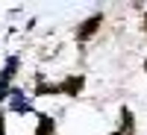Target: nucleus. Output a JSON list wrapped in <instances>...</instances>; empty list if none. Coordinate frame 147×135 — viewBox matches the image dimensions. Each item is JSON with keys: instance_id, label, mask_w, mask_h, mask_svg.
<instances>
[{"instance_id": "7ed1b4c3", "label": "nucleus", "mask_w": 147, "mask_h": 135, "mask_svg": "<svg viewBox=\"0 0 147 135\" xmlns=\"http://www.w3.org/2000/svg\"><path fill=\"white\" fill-rule=\"evenodd\" d=\"M82 77H77V73H74V77H68L65 82H59V91H62V94H68V97H77L80 91H82Z\"/></svg>"}, {"instance_id": "6e6552de", "label": "nucleus", "mask_w": 147, "mask_h": 135, "mask_svg": "<svg viewBox=\"0 0 147 135\" xmlns=\"http://www.w3.org/2000/svg\"><path fill=\"white\" fill-rule=\"evenodd\" d=\"M144 30H147V15H144Z\"/></svg>"}, {"instance_id": "f03ea898", "label": "nucleus", "mask_w": 147, "mask_h": 135, "mask_svg": "<svg viewBox=\"0 0 147 135\" xmlns=\"http://www.w3.org/2000/svg\"><path fill=\"white\" fill-rule=\"evenodd\" d=\"M15 71H18V59L12 56L6 62V68H3V73H0V100H6V94H12L9 91V82H12V77H15Z\"/></svg>"}, {"instance_id": "39448f33", "label": "nucleus", "mask_w": 147, "mask_h": 135, "mask_svg": "<svg viewBox=\"0 0 147 135\" xmlns=\"http://www.w3.org/2000/svg\"><path fill=\"white\" fill-rule=\"evenodd\" d=\"M118 132L121 135H132V132H136V120H132V112L127 106L121 109V126H118Z\"/></svg>"}, {"instance_id": "20e7f679", "label": "nucleus", "mask_w": 147, "mask_h": 135, "mask_svg": "<svg viewBox=\"0 0 147 135\" xmlns=\"http://www.w3.org/2000/svg\"><path fill=\"white\" fill-rule=\"evenodd\" d=\"M9 97H12V103H9V109H12V112H18V115H30V112H32V106H30L27 100H24V94H21L18 88L12 91Z\"/></svg>"}, {"instance_id": "0eeeda50", "label": "nucleus", "mask_w": 147, "mask_h": 135, "mask_svg": "<svg viewBox=\"0 0 147 135\" xmlns=\"http://www.w3.org/2000/svg\"><path fill=\"white\" fill-rule=\"evenodd\" d=\"M0 135H6V129H3V112H0Z\"/></svg>"}, {"instance_id": "9d476101", "label": "nucleus", "mask_w": 147, "mask_h": 135, "mask_svg": "<svg viewBox=\"0 0 147 135\" xmlns=\"http://www.w3.org/2000/svg\"><path fill=\"white\" fill-rule=\"evenodd\" d=\"M144 71H147V62H144Z\"/></svg>"}, {"instance_id": "1a4fd4ad", "label": "nucleus", "mask_w": 147, "mask_h": 135, "mask_svg": "<svg viewBox=\"0 0 147 135\" xmlns=\"http://www.w3.org/2000/svg\"><path fill=\"white\" fill-rule=\"evenodd\" d=\"M112 135H121V132H112Z\"/></svg>"}, {"instance_id": "f257e3e1", "label": "nucleus", "mask_w": 147, "mask_h": 135, "mask_svg": "<svg viewBox=\"0 0 147 135\" xmlns=\"http://www.w3.org/2000/svg\"><path fill=\"white\" fill-rule=\"evenodd\" d=\"M100 24H103V15H91L88 21H82V27L77 30V41H80V44H82V41H88L91 35L100 30Z\"/></svg>"}, {"instance_id": "423d86ee", "label": "nucleus", "mask_w": 147, "mask_h": 135, "mask_svg": "<svg viewBox=\"0 0 147 135\" xmlns=\"http://www.w3.org/2000/svg\"><path fill=\"white\" fill-rule=\"evenodd\" d=\"M35 135H56V124H53V118H50V115H38Z\"/></svg>"}]
</instances>
